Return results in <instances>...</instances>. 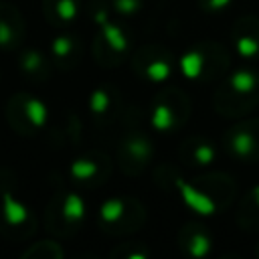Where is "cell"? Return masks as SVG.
<instances>
[{
  "mask_svg": "<svg viewBox=\"0 0 259 259\" xmlns=\"http://www.w3.org/2000/svg\"><path fill=\"white\" fill-rule=\"evenodd\" d=\"M212 105L223 117H243L251 113L259 105V71L251 67L235 69L219 83Z\"/></svg>",
  "mask_w": 259,
  "mask_h": 259,
  "instance_id": "6da1fadb",
  "label": "cell"
},
{
  "mask_svg": "<svg viewBox=\"0 0 259 259\" xmlns=\"http://www.w3.org/2000/svg\"><path fill=\"white\" fill-rule=\"evenodd\" d=\"M231 55L225 45L214 40H202L192 45L186 53H182L178 67L180 73L192 83H212L223 79L229 71Z\"/></svg>",
  "mask_w": 259,
  "mask_h": 259,
  "instance_id": "7a4b0ae2",
  "label": "cell"
},
{
  "mask_svg": "<svg viewBox=\"0 0 259 259\" xmlns=\"http://www.w3.org/2000/svg\"><path fill=\"white\" fill-rule=\"evenodd\" d=\"M87 217L85 198L75 190H57L45 208V229L57 239H67L79 233Z\"/></svg>",
  "mask_w": 259,
  "mask_h": 259,
  "instance_id": "3957f363",
  "label": "cell"
},
{
  "mask_svg": "<svg viewBox=\"0 0 259 259\" xmlns=\"http://www.w3.org/2000/svg\"><path fill=\"white\" fill-rule=\"evenodd\" d=\"M146 223V206L127 194L109 196L97 210V225L111 237H123L140 231Z\"/></svg>",
  "mask_w": 259,
  "mask_h": 259,
  "instance_id": "277c9868",
  "label": "cell"
},
{
  "mask_svg": "<svg viewBox=\"0 0 259 259\" xmlns=\"http://www.w3.org/2000/svg\"><path fill=\"white\" fill-rule=\"evenodd\" d=\"M36 231V217L12 188L8 174H0V235L8 241H26Z\"/></svg>",
  "mask_w": 259,
  "mask_h": 259,
  "instance_id": "5b68a950",
  "label": "cell"
},
{
  "mask_svg": "<svg viewBox=\"0 0 259 259\" xmlns=\"http://www.w3.org/2000/svg\"><path fill=\"white\" fill-rule=\"evenodd\" d=\"M4 115H6V121L12 127V132H16L18 136H24V138H32L47 125L49 109H47L45 101L38 99L36 95L18 91L6 101Z\"/></svg>",
  "mask_w": 259,
  "mask_h": 259,
  "instance_id": "8992f818",
  "label": "cell"
},
{
  "mask_svg": "<svg viewBox=\"0 0 259 259\" xmlns=\"http://www.w3.org/2000/svg\"><path fill=\"white\" fill-rule=\"evenodd\" d=\"M156 148L146 130H142L140 123H127L125 132L119 138L117 144V164L125 176H138L142 174L150 162L154 160Z\"/></svg>",
  "mask_w": 259,
  "mask_h": 259,
  "instance_id": "52a82bcc",
  "label": "cell"
},
{
  "mask_svg": "<svg viewBox=\"0 0 259 259\" xmlns=\"http://www.w3.org/2000/svg\"><path fill=\"white\" fill-rule=\"evenodd\" d=\"M190 117V101L186 93L178 87L162 89L150 109V125L160 134L178 132Z\"/></svg>",
  "mask_w": 259,
  "mask_h": 259,
  "instance_id": "ba28073f",
  "label": "cell"
},
{
  "mask_svg": "<svg viewBox=\"0 0 259 259\" xmlns=\"http://www.w3.org/2000/svg\"><path fill=\"white\" fill-rule=\"evenodd\" d=\"M221 148L229 158L241 164H257L259 162V117L241 119L229 130H225L221 138Z\"/></svg>",
  "mask_w": 259,
  "mask_h": 259,
  "instance_id": "9c48e42d",
  "label": "cell"
},
{
  "mask_svg": "<svg viewBox=\"0 0 259 259\" xmlns=\"http://www.w3.org/2000/svg\"><path fill=\"white\" fill-rule=\"evenodd\" d=\"M132 69L138 77L150 83H164L172 77L174 59L162 45H144L132 57Z\"/></svg>",
  "mask_w": 259,
  "mask_h": 259,
  "instance_id": "30bf717a",
  "label": "cell"
},
{
  "mask_svg": "<svg viewBox=\"0 0 259 259\" xmlns=\"http://www.w3.org/2000/svg\"><path fill=\"white\" fill-rule=\"evenodd\" d=\"M111 158L103 150H89L69 166V178L83 188H99L111 176Z\"/></svg>",
  "mask_w": 259,
  "mask_h": 259,
  "instance_id": "8fae6325",
  "label": "cell"
},
{
  "mask_svg": "<svg viewBox=\"0 0 259 259\" xmlns=\"http://www.w3.org/2000/svg\"><path fill=\"white\" fill-rule=\"evenodd\" d=\"M87 109L95 127H111L123 113L121 93L113 85H99L87 97Z\"/></svg>",
  "mask_w": 259,
  "mask_h": 259,
  "instance_id": "7c38bea8",
  "label": "cell"
},
{
  "mask_svg": "<svg viewBox=\"0 0 259 259\" xmlns=\"http://www.w3.org/2000/svg\"><path fill=\"white\" fill-rule=\"evenodd\" d=\"M26 22L20 10L6 0H0V51H20L24 47Z\"/></svg>",
  "mask_w": 259,
  "mask_h": 259,
  "instance_id": "4fadbf2b",
  "label": "cell"
},
{
  "mask_svg": "<svg viewBox=\"0 0 259 259\" xmlns=\"http://www.w3.org/2000/svg\"><path fill=\"white\" fill-rule=\"evenodd\" d=\"M231 38L241 59H257L259 57V16L255 14L239 16L233 24Z\"/></svg>",
  "mask_w": 259,
  "mask_h": 259,
  "instance_id": "5bb4252c",
  "label": "cell"
},
{
  "mask_svg": "<svg viewBox=\"0 0 259 259\" xmlns=\"http://www.w3.org/2000/svg\"><path fill=\"white\" fill-rule=\"evenodd\" d=\"M49 55L53 59V65L61 71H71L79 65L81 57H83V42L77 34L73 32H59L51 38L49 45Z\"/></svg>",
  "mask_w": 259,
  "mask_h": 259,
  "instance_id": "9a60e30c",
  "label": "cell"
},
{
  "mask_svg": "<svg viewBox=\"0 0 259 259\" xmlns=\"http://www.w3.org/2000/svg\"><path fill=\"white\" fill-rule=\"evenodd\" d=\"M176 156L180 162H184L186 166L192 168H202V166H210L217 156H219V148L214 142H210L208 138L202 136H188L186 140L180 142Z\"/></svg>",
  "mask_w": 259,
  "mask_h": 259,
  "instance_id": "2e32d148",
  "label": "cell"
},
{
  "mask_svg": "<svg viewBox=\"0 0 259 259\" xmlns=\"http://www.w3.org/2000/svg\"><path fill=\"white\" fill-rule=\"evenodd\" d=\"M178 249L182 257L204 259L212 249V239L200 223H184L178 231Z\"/></svg>",
  "mask_w": 259,
  "mask_h": 259,
  "instance_id": "e0dca14e",
  "label": "cell"
},
{
  "mask_svg": "<svg viewBox=\"0 0 259 259\" xmlns=\"http://www.w3.org/2000/svg\"><path fill=\"white\" fill-rule=\"evenodd\" d=\"M194 182L206 192V196L217 204V208L223 212L225 208L231 206V202L235 200L237 194V184L235 180L225 174V172H210V174H202L196 176Z\"/></svg>",
  "mask_w": 259,
  "mask_h": 259,
  "instance_id": "ac0fdd59",
  "label": "cell"
},
{
  "mask_svg": "<svg viewBox=\"0 0 259 259\" xmlns=\"http://www.w3.org/2000/svg\"><path fill=\"white\" fill-rule=\"evenodd\" d=\"M18 71L32 83H45L51 77L53 59L34 47H22L18 51Z\"/></svg>",
  "mask_w": 259,
  "mask_h": 259,
  "instance_id": "d6986e66",
  "label": "cell"
},
{
  "mask_svg": "<svg viewBox=\"0 0 259 259\" xmlns=\"http://www.w3.org/2000/svg\"><path fill=\"white\" fill-rule=\"evenodd\" d=\"M83 0H42V16L55 28H65L73 24L79 16Z\"/></svg>",
  "mask_w": 259,
  "mask_h": 259,
  "instance_id": "ffe728a7",
  "label": "cell"
},
{
  "mask_svg": "<svg viewBox=\"0 0 259 259\" xmlns=\"http://www.w3.org/2000/svg\"><path fill=\"white\" fill-rule=\"evenodd\" d=\"M237 223L243 231H251V233L259 231V184L249 188L239 200Z\"/></svg>",
  "mask_w": 259,
  "mask_h": 259,
  "instance_id": "44dd1931",
  "label": "cell"
},
{
  "mask_svg": "<svg viewBox=\"0 0 259 259\" xmlns=\"http://www.w3.org/2000/svg\"><path fill=\"white\" fill-rule=\"evenodd\" d=\"M97 34H99L115 53H119V55H123V57L130 53V38H127V32L123 30L121 24H117L115 20H111V16L97 24Z\"/></svg>",
  "mask_w": 259,
  "mask_h": 259,
  "instance_id": "7402d4cb",
  "label": "cell"
},
{
  "mask_svg": "<svg viewBox=\"0 0 259 259\" xmlns=\"http://www.w3.org/2000/svg\"><path fill=\"white\" fill-rule=\"evenodd\" d=\"M20 257L22 259H63L65 251L57 241L47 239V241H38V243H32L30 247H26L20 253Z\"/></svg>",
  "mask_w": 259,
  "mask_h": 259,
  "instance_id": "603a6c76",
  "label": "cell"
},
{
  "mask_svg": "<svg viewBox=\"0 0 259 259\" xmlns=\"http://www.w3.org/2000/svg\"><path fill=\"white\" fill-rule=\"evenodd\" d=\"M91 53H93V57H95V61L101 65V67H117V65H121V61L125 59L123 55H119V53H115L97 32H95V36H93V45H91Z\"/></svg>",
  "mask_w": 259,
  "mask_h": 259,
  "instance_id": "cb8c5ba5",
  "label": "cell"
},
{
  "mask_svg": "<svg viewBox=\"0 0 259 259\" xmlns=\"http://www.w3.org/2000/svg\"><path fill=\"white\" fill-rule=\"evenodd\" d=\"M109 255H111V259H148L150 251L146 249L144 243L127 241V243H119Z\"/></svg>",
  "mask_w": 259,
  "mask_h": 259,
  "instance_id": "d4e9b609",
  "label": "cell"
},
{
  "mask_svg": "<svg viewBox=\"0 0 259 259\" xmlns=\"http://www.w3.org/2000/svg\"><path fill=\"white\" fill-rule=\"evenodd\" d=\"M107 2H109L111 10L117 16H123V18L136 16L144 6V0H107Z\"/></svg>",
  "mask_w": 259,
  "mask_h": 259,
  "instance_id": "484cf974",
  "label": "cell"
},
{
  "mask_svg": "<svg viewBox=\"0 0 259 259\" xmlns=\"http://www.w3.org/2000/svg\"><path fill=\"white\" fill-rule=\"evenodd\" d=\"M65 136H67L69 144L79 146V142H81V121H79V117L75 113L69 115L67 121H65Z\"/></svg>",
  "mask_w": 259,
  "mask_h": 259,
  "instance_id": "4316f807",
  "label": "cell"
},
{
  "mask_svg": "<svg viewBox=\"0 0 259 259\" xmlns=\"http://www.w3.org/2000/svg\"><path fill=\"white\" fill-rule=\"evenodd\" d=\"M233 0H198V6L204 10V12H221L225 10Z\"/></svg>",
  "mask_w": 259,
  "mask_h": 259,
  "instance_id": "83f0119b",
  "label": "cell"
},
{
  "mask_svg": "<svg viewBox=\"0 0 259 259\" xmlns=\"http://www.w3.org/2000/svg\"><path fill=\"white\" fill-rule=\"evenodd\" d=\"M255 253H257V257H259V243H257V249H255Z\"/></svg>",
  "mask_w": 259,
  "mask_h": 259,
  "instance_id": "f1b7e54d",
  "label": "cell"
}]
</instances>
